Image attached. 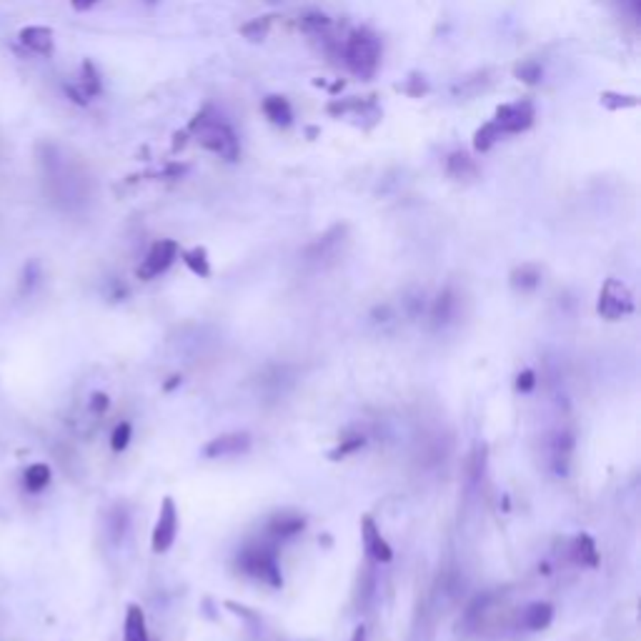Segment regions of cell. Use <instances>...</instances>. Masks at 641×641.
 <instances>
[{
  "instance_id": "1",
  "label": "cell",
  "mask_w": 641,
  "mask_h": 641,
  "mask_svg": "<svg viewBox=\"0 0 641 641\" xmlns=\"http://www.w3.org/2000/svg\"><path fill=\"white\" fill-rule=\"evenodd\" d=\"M191 133L206 151L216 153L223 161H239L240 146L236 133L211 108L201 110L196 118L191 120Z\"/></svg>"
},
{
  "instance_id": "2",
  "label": "cell",
  "mask_w": 641,
  "mask_h": 641,
  "mask_svg": "<svg viewBox=\"0 0 641 641\" xmlns=\"http://www.w3.org/2000/svg\"><path fill=\"white\" fill-rule=\"evenodd\" d=\"M344 61L348 71L359 78H373L381 66V43L376 35L361 28L346 38L344 45Z\"/></svg>"
},
{
  "instance_id": "3",
  "label": "cell",
  "mask_w": 641,
  "mask_h": 641,
  "mask_svg": "<svg viewBox=\"0 0 641 641\" xmlns=\"http://www.w3.org/2000/svg\"><path fill=\"white\" fill-rule=\"evenodd\" d=\"M239 566L243 574L250 576V579H259V581L269 584V587H281L283 584L278 559L266 546H249V549H243L239 554Z\"/></svg>"
},
{
  "instance_id": "4",
  "label": "cell",
  "mask_w": 641,
  "mask_h": 641,
  "mask_svg": "<svg viewBox=\"0 0 641 641\" xmlns=\"http://www.w3.org/2000/svg\"><path fill=\"white\" fill-rule=\"evenodd\" d=\"M599 314L608 321H619V318L634 314V296H631L629 286L617 281V278H608L599 294Z\"/></svg>"
},
{
  "instance_id": "5",
  "label": "cell",
  "mask_w": 641,
  "mask_h": 641,
  "mask_svg": "<svg viewBox=\"0 0 641 641\" xmlns=\"http://www.w3.org/2000/svg\"><path fill=\"white\" fill-rule=\"evenodd\" d=\"M533 118H536V110L529 100H516V103H506V106H499L496 108V116H494V126L501 136H514V133H523L529 131L533 126Z\"/></svg>"
},
{
  "instance_id": "6",
  "label": "cell",
  "mask_w": 641,
  "mask_h": 641,
  "mask_svg": "<svg viewBox=\"0 0 641 641\" xmlns=\"http://www.w3.org/2000/svg\"><path fill=\"white\" fill-rule=\"evenodd\" d=\"M178 259V243L175 240H156L151 246V250L146 253V259H143V263L138 266V278H143V281H151V278H156V276H161V273H165L171 266H174V261Z\"/></svg>"
},
{
  "instance_id": "7",
  "label": "cell",
  "mask_w": 641,
  "mask_h": 641,
  "mask_svg": "<svg viewBox=\"0 0 641 641\" xmlns=\"http://www.w3.org/2000/svg\"><path fill=\"white\" fill-rule=\"evenodd\" d=\"M175 536H178V511H175V501L171 496H165L161 501V514H158V522H156V529H153V551L156 554H165L174 546Z\"/></svg>"
},
{
  "instance_id": "8",
  "label": "cell",
  "mask_w": 641,
  "mask_h": 641,
  "mask_svg": "<svg viewBox=\"0 0 641 641\" xmlns=\"http://www.w3.org/2000/svg\"><path fill=\"white\" fill-rule=\"evenodd\" d=\"M361 539H363V551L369 556L371 561L376 564H391L393 561V549L389 546V542L381 536L379 526L371 516L361 519Z\"/></svg>"
},
{
  "instance_id": "9",
  "label": "cell",
  "mask_w": 641,
  "mask_h": 641,
  "mask_svg": "<svg viewBox=\"0 0 641 641\" xmlns=\"http://www.w3.org/2000/svg\"><path fill=\"white\" fill-rule=\"evenodd\" d=\"M250 448V434L246 431H229V434L216 436L213 441H208L203 446V457L221 458V457H236Z\"/></svg>"
},
{
  "instance_id": "10",
  "label": "cell",
  "mask_w": 641,
  "mask_h": 641,
  "mask_svg": "<svg viewBox=\"0 0 641 641\" xmlns=\"http://www.w3.org/2000/svg\"><path fill=\"white\" fill-rule=\"evenodd\" d=\"M18 38H21L23 48H28L31 53H53V31L48 25H28V28H23L21 33H18Z\"/></svg>"
},
{
  "instance_id": "11",
  "label": "cell",
  "mask_w": 641,
  "mask_h": 641,
  "mask_svg": "<svg viewBox=\"0 0 641 641\" xmlns=\"http://www.w3.org/2000/svg\"><path fill=\"white\" fill-rule=\"evenodd\" d=\"M551 619H554V607L546 604V601H536V604H529L523 608L519 624L526 631H543L551 624Z\"/></svg>"
},
{
  "instance_id": "12",
  "label": "cell",
  "mask_w": 641,
  "mask_h": 641,
  "mask_svg": "<svg viewBox=\"0 0 641 641\" xmlns=\"http://www.w3.org/2000/svg\"><path fill=\"white\" fill-rule=\"evenodd\" d=\"M446 174H448V178H454V181H474L478 175V165L468 153L457 151L451 153L448 161H446Z\"/></svg>"
},
{
  "instance_id": "13",
  "label": "cell",
  "mask_w": 641,
  "mask_h": 641,
  "mask_svg": "<svg viewBox=\"0 0 641 641\" xmlns=\"http://www.w3.org/2000/svg\"><path fill=\"white\" fill-rule=\"evenodd\" d=\"M123 641H151L148 639V627H146V614H143V608L138 604H128V608H126Z\"/></svg>"
},
{
  "instance_id": "14",
  "label": "cell",
  "mask_w": 641,
  "mask_h": 641,
  "mask_svg": "<svg viewBox=\"0 0 641 641\" xmlns=\"http://www.w3.org/2000/svg\"><path fill=\"white\" fill-rule=\"evenodd\" d=\"M51 481H53V471L48 464H31L23 471V489L28 494H41L51 486Z\"/></svg>"
},
{
  "instance_id": "15",
  "label": "cell",
  "mask_w": 641,
  "mask_h": 641,
  "mask_svg": "<svg viewBox=\"0 0 641 641\" xmlns=\"http://www.w3.org/2000/svg\"><path fill=\"white\" fill-rule=\"evenodd\" d=\"M263 113L266 118L276 123V126H288L294 120V110H291V103L283 99V96H269L263 100Z\"/></svg>"
},
{
  "instance_id": "16",
  "label": "cell",
  "mask_w": 641,
  "mask_h": 641,
  "mask_svg": "<svg viewBox=\"0 0 641 641\" xmlns=\"http://www.w3.org/2000/svg\"><path fill=\"white\" fill-rule=\"evenodd\" d=\"M304 516H298L294 511H281L269 522V532L276 536H294L304 529Z\"/></svg>"
},
{
  "instance_id": "17",
  "label": "cell",
  "mask_w": 641,
  "mask_h": 641,
  "mask_svg": "<svg viewBox=\"0 0 641 641\" xmlns=\"http://www.w3.org/2000/svg\"><path fill=\"white\" fill-rule=\"evenodd\" d=\"M344 236H346V226H336V229H331L326 236H324V239H318L314 246L308 249V256H311V259H316V261L326 259L328 253L338 250V246H341Z\"/></svg>"
},
{
  "instance_id": "18",
  "label": "cell",
  "mask_w": 641,
  "mask_h": 641,
  "mask_svg": "<svg viewBox=\"0 0 641 641\" xmlns=\"http://www.w3.org/2000/svg\"><path fill=\"white\" fill-rule=\"evenodd\" d=\"M539 283H542V269L533 266V263H523V266L511 271V286L516 291H533Z\"/></svg>"
},
{
  "instance_id": "19",
  "label": "cell",
  "mask_w": 641,
  "mask_h": 641,
  "mask_svg": "<svg viewBox=\"0 0 641 641\" xmlns=\"http://www.w3.org/2000/svg\"><path fill=\"white\" fill-rule=\"evenodd\" d=\"M571 556H574L576 564L591 566V569H594V566H599L597 543H594V539H591V536H587V533L576 536L574 546H571Z\"/></svg>"
},
{
  "instance_id": "20",
  "label": "cell",
  "mask_w": 641,
  "mask_h": 641,
  "mask_svg": "<svg viewBox=\"0 0 641 641\" xmlns=\"http://www.w3.org/2000/svg\"><path fill=\"white\" fill-rule=\"evenodd\" d=\"M78 90H80V96H83L86 100L93 99V96H99L100 93V76H99V71H96V66H93L90 61H86V63H83V68H80Z\"/></svg>"
},
{
  "instance_id": "21",
  "label": "cell",
  "mask_w": 641,
  "mask_h": 641,
  "mask_svg": "<svg viewBox=\"0 0 641 641\" xmlns=\"http://www.w3.org/2000/svg\"><path fill=\"white\" fill-rule=\"evenodd\" d=\"M373 591H376V574H373V569H363L359 576V591H356L359 608H369V604L373 601Z\"/></svg>"
},
{
  "instance_id": "22",
  "label": "cell",
  "mask_w": 641,
  "mask_h": 641,
  "mask_svg": "<svg viewBox=\"0 0 641 641\" xmlns=\"http://www.w3.org/2000/svg\"><path fill=\"white\" fill-rule=\"evenodd\" d=\"M184 261L185 266L191 269V271L196 273V276H211V263H208V256L203 249H193V250H185L184 253Z\"/></svg>"
},
{
  "instance_id": "23",
  "label": "cell",
  "mask_w": 641,
  "mask_h": 641,
  "mask_svg": "<svg viewBox=\"0 0 641 641\" xmlns=\"http://www.w3.org/2000/svg\"><path fill=\"white\" fill-rule=\"evenodd\" d=\"M501 141V133L496 131V126L494 123H486V126H481L476 133H474V148L481 153H486L489 148H494V143Z\"/></svg>"
},
{
  "instance_id": "24",
  "label": "cell",
  "mask_w": 641,
  "mask_h": 641,
  "mask_svg": "<svg viewBox=\"0 0 641 641\" xmlns=\"http://www.w3.org/2000/svg\"><path fill=\"white\" fill-rule=\"evenodd\" d=\"M454 311H457V296L451 291H444L434 306V321L436 324H446L448 318H454Z\"/></svg>"
},
{
  "instance_id": "25",
  "label": "cell",
  "mask_w": 641,
  "mask_h": 641,
  "mask_svg": "<svg viewBox=\"0 0 641 641\" xmlns=\"http://www.w3.org/2000/svg\"><path fill=\"white\" fill-rule=\"evenodd\" d=\"M131 436H133V429L131 424H118L116 429H113V434H110V448L116 451V454H120V451H126L128 448V444H131Z\"/></svg>"
},
{
  "instance_id": "26",
  "label": "cell",
  "mask_w": 641,
  "mask_h": 641,
  "mask_svg": "<svg viewBox=\"0 0 641 641\" xmlns=\"http://www.w3.org/2000/svg\"><path fill=\"white\" fill-rule=\"evenodd\" d=\"M639 103L636 96H619V93H601V106L607 108H634Z\"/></svg>"
},
{
  "instance_id": "27",
  "label": "cell",
  "mask_w": 641,
  "mask_h": 641,
  "mask_svg": "<svg viewBox=\"0 0 641 641\" xmlns=\"http://www.w3.org/2000/svg\"><path fill=\"white\" fill-rule=\"evenodd\" d=\"M516 78L523 80V83H529V86H533V83L542 80V66H539L536 61H523L522 66L516 68Z\"/></svg>"
},
{
  "instance_id": "28",
  "label": "cell",
  "mask_w": 641,
  "mask_h": 641,
  "mask_svg": "<svg viewBox=\"0 0 641 641\" xmlns=\"http://www.w3.org/2000/svg\"><path fill=\"white\" fill-rule=\"evenodd\" d=\"M269 28H271V18H256L249 25H243V35L250 41H263L269 35Z\"/></svg>"
},
{
  "instance_id": "29",
  "label": "cell",
  "mask_w": 641,
  "mask_h": 641,
  "mask_svg": "<svg viewBox=\"0 0 641 641\" xmlns=\"http://www.w3.org/2000/svg\"><path fill=\"white\" fill-rule=\"evenodd\" d=\"M361 446H363V436H353V438H348V441H344V444L338 446L336 454H331V458L348 457V454H353V451H359Z\"/></svg>"
},
{
  "instance_id": "30",
  "label": "cell",
  "mask_w": 641,
  "mask_h": 641,
  "mask_svg": "<svg viewBox=\"0 0 641 641\" xmlns=\"http://www.w3.org/2000/svg\"><path fill=\"white\" fill-rule=\"evenodd\" d=\"M533 383H536L533 371H522V373H519V379H516V389L523 393H529L533 389Z\"/></svg>"
},
{
  "instance_id": "31",
  "label": "cell",
  "mask_w": 641,
  "mask_h": 641,
  "mask_svg": "<svg viewBox=\"0 0 641 641\" xmlns=\"http://www.w3.org/2000/svg\"><path fill=\"white\" fill-rule=\"evenodd\" d=\"M90 409L96 413H103L106 409H108V396L106 393H93V399H90Z\"/></svg>"
},
{
  "instance_id": "32",
  "label": "cell",
  "mask_w": 641,
  "mask_h": 641,
  "mask_svg": "<svg viewBox=\"0 0 641 641\" xmlns=\"http://www.w3.org/2000/svg\"><path fill=\"white\" fill-rule=\"evenodd\" d=\"M99 0H71V5L76 8V11H88V8H93Z\"/></svg>"
},
{
  "instance_id": "33",
  "label": "cell",
  "mask_w": 641,
  "mask_h": 641,
  "mask_svg": "<svg viewBox=\"0 0 641 641\" xmlns=\"http://www.w3.org/2000/svg\"><path fill=\"white\" fill-rule=\"evenodd\" d=\"M481 457H484V448H481V451L476 448V454H474V461H478ZM481 461H484V458H481ZM478 474H484V467H471V476L476 478Z\"/></svg>"
},
{
  "instance_id": "34",
  "label": "cell",
  "mask_w": 641,
  "mask_h": 641,
  "mask_svg": "<svg viewBox=\"0 0 641 641\" xmlns=\"http://www.w3.org/2000/svg\"><path fill=\"white\" fill-rule=\"evenodd\" d=\"M351 641H366V629H363V627H359V629L353 631V636H351Z\"/></svg>"
}]
</instances>
